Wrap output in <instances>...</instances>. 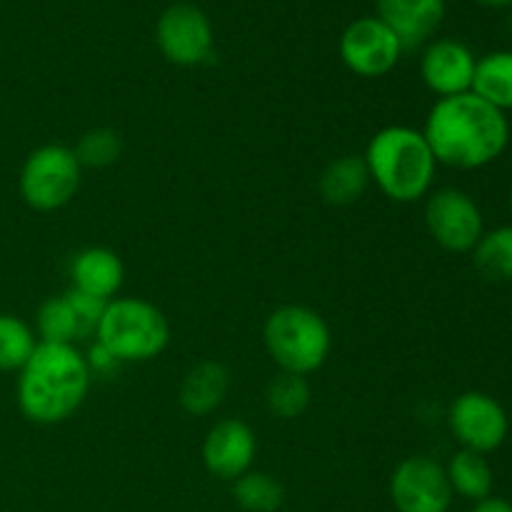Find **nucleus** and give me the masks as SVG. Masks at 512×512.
Wrapping results in <instances>:
<instances>
[{"label": "nucleus", "instance_id": "1", "mask_svg": "<svg viewBox=\"0 0 512 512\" xmlns=\"http://www.w3.org/2000/svg\"><path fill=\"white\" fill-rule=\"evenodd\" d=\"M423 135L438 165L480 170L508 150L510 120L503 110L470 90L453 98H438L425 118Z\"/></svg>", "mask_w": 512, "mask_h": 512}, {"label": "nucleus", "instance_id": "2", "mask_svg": "<svg viewBox=\"0 0 512 512\" xmlns=\"http://www.w3.org/2000/svg\"><path fill=\"white\" fill-rule=\"evenodd\" d=\"M93 385L88 360L75 345L40 343L18 370L15 400L35 425H58L83 408Z\"/></svg>", "mask_w": 512, "mask_h": 512}, {"label": "nucleus", "instance_id": "3", "mask_svg": "<svg viewBox=\"0 0 512 512\" xmlns=\"http://www.w3.org/2000/svg\"><path fill=\"white\" fill-rule=\"evenodd\" d=\"M370 180L393 203H418L433 190L438 160L423 130L410 125H388L368 140L363 155Z\"/></svg>", "mask_w": 512, "mask_h": 512}, {"label": "nucleus", "instance_id": "4", "mask_svg": "<svg viewBox=\"0 0 512 512\" xmlns=\"http://www.w3.org/2000/svg\"><path fill=\"white\" fill-rule=\"evenodd\" d=\"M95 343L123 363H148L165 353L170 343V323L150 300L115 295L105 303L103 318L95 330Z\"/></svg>", "mask_w": 512, "mask_h": 512}, {"label": "nucleus", "instance_id": "5", "mask_svg": "<svg viewBox=\"0 0 512 512\" xmlns=\"http://www.w3.org/2000/svg\"><path fill=\"white\" fill-rule=\"evenodd\" d=\"M263 343L280 373L313 375L328 360L333 333L320 313L305 305H280L263 325Z\"/></svg>", "mask_w": 512, "mask_h": 512}, {"label": "nucleus", "instance_id": "6", "mask_svg": "<svg viewBox=\"0 0 512 512\" xmlns=\"http://www.w3.org/2000/svg\"><path fill=\"white\" fill-rule=\"evenodd\" d=\"M83 165L75 150L60 143H45L30 150L18 175V190L25 205L38 213H53L68 205L80 188Z\"/></svg>", "mask_w": 512, "mask_h": 512}, {"label": "nucleus", "instance_id": "7", "mask_svg": "<svg viewBox=\"0 0 512 512\" xmlns=\"http://www.w3.org/2000/svg\"><path fill=\"white\" fill-rule=\"evenodd\" d=\"M425 228L448 253H473L485 233V218L473 195L460 188H440L428 195Z\"/></svg>", "mask_w": 512, "mask_h": 512}, {"label": "nucleus", "instance_id": "8", "mask_svg": "<svg viewBox=\"0 0 512 512\" xmlns=\"http://www.w3.org/2000/svg\"><path fill=\"white\" fill-rule=\"evenodd\" d=\"M453 495L445 465L430 455H410L390 475V500L398 512H448Z\"/></svg>", "mask_w": 512, "mask_h": 512}, {"label": "nucleus", "instance_id": "9", "mask_svg": "<svg viewBox=\"0 0 512 512\" xmlns=\"http://www.w3.org/2000/svg\"><path fill=\"white\" fill-rule=\"evenodd\" d=\"M448 425L460 448L480 455L498 450L510 433V418L503 405L480 390H468L453 400Z\"/></svg>", "mask_w": 512, "mask_h": 512}, {"label": "nucleus", "instance_id": "10", "mask_svg": "<svg viewBox=\"0 0 512 512\" xmlns=\"http://www.w3.org/2000/svg\"><path fill=\"white\" fill-rule=\"evenodd\" d=\"M155 43L165 60L180 68H195L213 55V25L195 5L175 3L158 18Z\"/></svg>", "mask_w": 512, "mask_h": 512}, {"label": "nucleus", "instance_id": "11", "mask_svg": "<svg viewBox=\"0 0 512 512\" xmlns=\"http://www.w3.org/2000/svg\"><path fill=\"white\" fill-rule=\"evenodd\" d=\"M403 53L398 35L378 15L353 20L340 38V58L360 78H383L400 63Z\"/></svg>", "mask_w": 512, "mask_h": 512}, {"label": "nucleus", "instance_id": "12", "mask_svg": "<svg viewBox=\"0 0 512 512\" xmlns=\"http://www.w3.org/2000/svg\"><path fill=\"white\" fill-rule=\"evenodd\" d=\"M258 438L253 428L238 418H225L208 430L203 440V465L213 478L238 480L253 470Z\"/></svg>", "mask_w": 512, "mask_h": 512}, {"label": "nucleus", "instance_id": "13", "mask_svg": "<svg viewBox=\"0 0 512 512\" xmlns=\"http://www.w3.org/2000/svg\"><path fill=\"white\" fill-rule=\"evenodd\" d=\"M475 65H478V58L468 45L453 38H443L433 40L423 50L420 75L430 93H435L438 98H453V95L473 90Z\"/></svg>", "mask_w": 512, "mask_h": 512}, {"label": "nucleus", "instance_id": "14", "mask_svg": "<svg viewBox=\"0 0 512 512\" xmlns=\"http://www.w3.org/2000/svg\"><path fill=\"white\" fill-rule=\"evenodd\" d=\"M378 18L398 35L405 50H413L440 28L445 0H378Z\"/></svg>", "mask_w": 512, "mask_h": 512}, {"label": "nucleus", "instance_id": "15", "mask_svg": "<svg viewBox=\"0 0 512 512\" xmlns=\"http://www.w3.org/2000/svg\"><path fill=\"white\" fill-rule=\"evenodd\" d=\"M68 273L73 290L108 303L123 288L125 265L115 250L103 248V245H93V248L78 250L70 258Z\"/></svg>", "mask_w": 512, "mask_h": 512}, {"label": "nucleus", "instance_id": "16", "mask_svg": "<svg viewBox=\"0 0 512 512\" xmlns=\"http://www.w3.org/2000/svg\"><path fill=\"white\" fill-rule=\"evenodd\" d=\"M230 388V373L218 360H203L185 373L180 383V408L193 418H205L223 405Z\"/></svg>", "mask_w": 512, "mask_h": 512}, {"label": "nucleus", "instance_id": "17", "mask_svg": "<svg viewBox=\"0 0 512 512\" xmlns=\"http://www.w3.org/2000/svg\"><path fill=\"white\" fill-rule=\"evenodd\" d=\"M370 185L368 165H365L363 155H343L325 165L320 173L318 190L323 200L335 208H345L363 198V193Z\"/></svg>", "mask_w": 512, "mask_h": 512}, {"label": "nucleus", "instance_id": "18", "mask_svg": "<svg viewBox=\"0 0 512 512\" xmlns=\"http://www.w3.org/2000/svg\"><path fill=\"white\" fill-rule=\"evenodd\" d=\"M473 93L503 113L512 110V50H493L478 58Z\"/></svg>", "mask_w": 512, "mask_h": 512}, {"label": "nucleus", "instance_id": "19", "mask_svg": "<svg viewBox=\"0 0 512 512\" xmlns=\"http://www.w3.org/2000/svg\"><path fill=\"white\" fill-rule=\"evenodd\" d=\"M445 473H448L450 488H453V493H458L460 498L480 503V500L490 498V493H493L495 475L485 455L460 448L458 453L450 458Z\"/></svg>", "mask_w": 512, "mask_h": 512}, {"label": "nucleus", "instance_id": "20", "mask_svg": "<svg viewBox=\"0 0 512 512\" xmlns=\"http://www.w3.org/2000/svg\"><path fill=\"white\" fill-rule=\"evenodd\" d=\"M35 335L40 343H60V345H75V340L83 338L80 330L78 315H75L73 300L68 293L53 295V298L43 300L35 313Z\"/></svg>", "mask_w": 512, "mask_h": 512}, {"label": "nucleus", "instance_id": "21", "mask_svg": "<svg viewBox=\"0 0 512 512\" xmlns=\"http://www.w3.org/2000/svg\"><path fill=\"white\" fill-rule=\"evenodd\" d=\"M473 263L480 275L500 283L512 280V225L488 230L473 248Z\"/></svg>", "mask_w": 512, "mask_h": 512}, {"label": "nucleus", "instance_id": "22", "mask_svg": "<svg viewBox=\"0 0 512 512\" xmlns=\"http://www.w3.org/2000/svg\"><path fill=\"white\" fill-rule=\"evenodd\" d=\"M265 403L268 410L280 420H295L305 415L313 403V390L303 375L280 373L265 388Z\"/></svg>", "mask_w": 512, "mask_h": 512}, {"label": "nucleus", "instance_id": "23", "mask_svg": "<svg viewBox=\"0 0 512 512\" xmlns=\"http://www.w3.org/2000/svg\"><path fill=\"white\" fill-rule=\"evenodd\" d=\"M233 498L248 512H275L283 508L285 490L273 475L248 470L238 480H233Z\"/></svg>", "mask_w": 512, "mask_h": 512}, {"label": "nucleus", "instance_id": "24", "mask_svg": "<svg viewBox=\"0 0 512 512\" xmlns=\"http://www.w3.org/2000/svg\"><path fill=\"white\" fill-rule=\"evenodd\" d=\"M38 345V335L18 315L0 313V370L18 373Z\"/></svg>", "mask_w": 512, "mask_h": 512}, {"label": "nucleus", "instance_id": "25", "mask_svg": "<svg viewBox=\"0 0 512 512\" xmlns=\"http://www.w3.org/2000/svg\"><path fill=\"white\" fill-rule=\"evenodd\" d=\"M73 150L83 168H110L123 155V138L113 128H90Z\"/></svg>", "mask_w": 512, "mask_h": 512}, {"label": "nucleus", "instance_id": "26", "mask_svg": "<svg viewBox=\"0 0 512 512\" xmlns=\"http://www.w3.org/2000/svg\"><path fill=\"white\" fill-rule=\"evenodd\" d=\"M85 360H88V368H90V373H93V378L95 375H103L105 378V375L115 373V370L120 368V363L113 358V353H110V350H105L100 343L90 345V350L85 353Z\"/></svg>", "mask_w": 512, "mask_h": 512}, {"label": "nucleus", "instance_id": "27", "mask_svg": "<svg viewBox=\"0 0 512 512\" xmlns=\"http://www.w3.org/2000/svg\"><path fill=\"white\" fill-rule=\"evenodd\" d=\"M470 512H512V503H508V500L503 498H485L480 500V503H475V508Z\"/></svg>", "mask_w": 512, "mask_h": 512}, {"label": "nucleus", "instance_id": "28", "mask_svg": "<svg viewBox=\"0 0 512 512\" xmlns=\"http://www.w3.org/2000/svg\"><path fill=\"white\" fill-rule=\"evenodd\" d=\"M475 3L485 5V8H510L512 0H475Z\"/></svg>", "mask_w": 512, "mask_h": 512}, {"label": "nucleus", "instance_id": "29", "mask_svg": "<svg viewBox=\"0 0 512 512\" xmlns=\"http://www.w3.org/2000/svg\"><path fill=\"white\" fill-rule=\"evenodd\" d=\"M508 210H510V215H512V183H510V190H508Z\"/></svg>", "mask_w": 512, "mask_h": 512}]
</instances>
